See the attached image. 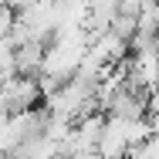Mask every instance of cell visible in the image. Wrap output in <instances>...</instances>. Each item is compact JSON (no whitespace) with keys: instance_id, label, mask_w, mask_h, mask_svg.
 I'll return each mask as SVG.
<instances>
[{"instance_id":"cell-1","label":"cell","mask_w":159,"mask_h":159,"mask_svg":"<svg viewBox=\"0 0 159 159\" xmlns=\"http://www.w3.org/2000/svg\"><path fill=\"white\" fill-rule=\"evenodd\" d=\"M41 102H44V95H41L37 81H31V78L17 75V78L0 85V115L3 119H17L24 112H34Z\"/></svg>"},{"instance_id":"cell-3","label":"cell","mask_w":159,"mask_h":159,"mask_svg":"<svg viewBox=\"0 0 159 159\" xmlns=\"http://www.w3.org/2000/svg\"><path fill=\"white\" fill-rule=\"evenodd\" d=\"M14 24H17V7H7V3H0V41L14 34Z\"/></svg>"},{"instance_id":"cell-4","label":"cell","mask_w":159,"mask_h":159,"mask_svg":"<svg viewBox=\"0 0 159 159\" xmlns=\"http://www.w3.org/2000/svg\"><path fill=\"white\" fill-rule=\"evenodd\" d=\"M71 159H98L95 152H81V156H71Z\"/></svg>"},{"instance_id":"cell-2","label":"cell","mask_w":159,"mask_h":159,"mask_svg":"<svg viewBox=\"0 0 159 159\" xmlns=\"http://www.w3.org/2000/svg\"><path fill=\"white\" fill-rule=\"evenodd\" d=\"M44 51H48V44H17V75L37 81L41 68H44Z\"/></svg>"}]
</instances>
